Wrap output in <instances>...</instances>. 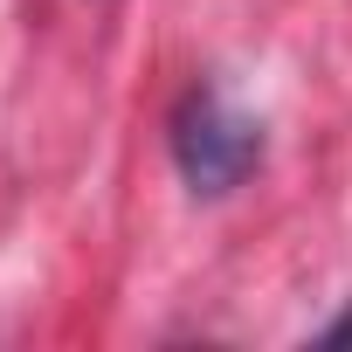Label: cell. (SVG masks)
<instances>
[{
    "label": "cell",
    "mask_w": 352,
    "mask_h": 352,
    "mask_svg": "<svg viewBox=\"0 0 352 352\" xmlns=\"http://www.w3.org/2000/svg\"><path fill=\"white\" fill-rule=\"evenodd\" d=\"M345 338H352V311H345V318H338V324L324 331V345H345Z\"/></svg>",
    "instance_id": "cell-2"
},
{
    "label": "cell",
    "mask_w": 352,
    "mask_h": 352,
    "mask_svg": "<svg viewBox=\"0 0 352 352\" xmlns=\"http://www.w3.org/2000/svg\"><path fill=\"white\" fill-rule=\"evenodd\" d=\"M173 159H180V180L194 194H228L249 180V166L263 159V124L214 83L187 90L180 111H173Z\"/></svg>",
    "instance_id": "cell-1"
}]
</instances>
